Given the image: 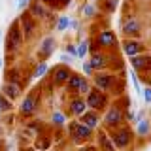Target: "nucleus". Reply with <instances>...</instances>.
Here are the masks:
<instances>
[{"label":"nucleus","instance_id":"obj_1","mask_svg":"<svg viewBox=\"0 0 151 151\" xmlns=\"http://www.w3.org/2000/svg\"><path fill=\"white\" fill-rule=\"evenodd\" d=\"M23 44V32L19 28V21L12 23L9 27V32H8V40H6V47L8 51H17Z\"/></svg>","mask_w":151,"mask_h":151},{"label":"nucleus","instance_id":"obj_2","mask_svg":"<svg viewBox=\"0 0 151 151\" xmlns=\"http://www.w3.org/2000/svg\"><path fill=\"white\" fill-rule=\"evenodd\" d=\"M110 138H111L113 145H115L117 149H125L127 145L130 144V130L127 129V127H121V129H117L115 132H111Z\"/></svg>","mask_w":151,"mask_h":151},{"label":"nucleus","instance_id":"obj_3","mask_svg":"<svg viewBox=\"0 0 151 151\" xmlns=\"http://www.w3.org/2000/svg\"><path fill=\"white\" fill-rule=\"evenodd\" d=\"M70 132H72V138H74V142H81V140H85V138H89L91 136V127H87L85 123H81V121H74L72 125H70Z\"/></svg>","mask_w":151,"mask_h":151},{"label":"nucleus","instance_id":"obj_4","mask_svg":"<svg viewBox=\"0 0 151 151\" xmlns=\"http://www.w3.org/2000/svg\"><path fill=\"white\" fill-rule=\"evenodd\" d=\"M106 102V94L100 93V89H94L87 94V108H93V110H100Z\"/></svg>","mask_w":151,"mask_h":151},{"label":"nucleus","instance_id":"obj_5","mask_svg":"<svg viewBox=\"0 0 151 151\" xmlns=\"http://www.w3.org/2000/svg\"><path fill=\"white\" fill-rule=\"evenodd\" d=\"M123 121V111L119 110V108H111L110 111L104 115V123H106L110 129H115V127H119Z\"/></svg>","mask_w":151,"mask_h":151},{"label":"nucleus","instance_id":"obj_6","mask_svg":"<svg viewBox=\"0 0 151 151\" xmlns=\"http://www.w3.org/2000/svg\"><path fill=\"white\" fill-rule=\"evenodd\" d=\"M113 83H115V78L110 76V74H96V76H94V87L100 89V91H108V89H111Z\"/></svg>","mask_w":151,"mask_h":151},{"label":"nucleus","instance_id":"obj_7","mask_svg":"<svg viewBox=\"0 0 151 151\" xmlns=\"http://www.w3.org/2000/svg\"><path fill=\"white\" fill-rule=\"evenodd\" d=\"M21 27H23V38H30L36 30V25H34V17L30 13H23L21 15Z\"/></svg>","mask_w":151,"mask_h":151},{"label":"nucleus","instance_id":"obj_8","mask_svg":"<svg viewBox=\"0 0 151 151\" xmlns=\"http://www.w3.org/2000/svg\"><path fill=\"white\" fill-rule=\"evenodd\" d=\"M36 106H38V100H36V94L32 93L21 102V113L23 115H30V113L36 111Z\"/></svg>","mask_w":151,"mask_h":151},{"label":"nucleus","instance_id":"obj_9","mask_svg":"<svg viewBox=\"0 0 151 151\" xmlns=\"http://www.w3.org/2000/svg\"><path fill=\"white\" fill-rule=\"evenodd\" d=\"M2 94L8 98V100H15V98L21 94V85H17V83H6V85H2Z\"/></svg>","mask_w":151,"mask_h":151},{"label":"nucleus","instance_id":"obj_10","mask_svg":"<svg viewBox=\"0 0 151 151\" xmlns=\"http://www.w3.org/2000/svg\"><path fill=\"white\" fill-rule=\"evenodd\" d=\"M53 49H55V38L47 36L45 40L40 44V55H42V59L51 57V55H53Z\"/></svg>","mask_w":151,"mask_h":151},{"label":"nucleus","instance_id":"obj_11","mask_svg":"<svg viewBox=\"0 0 151 151\" xmlns=\"http://www.w3.org/2000/svg\"><path fill=\"white\" fill-rule=\"evenodd\" d=\"M142 49H144V45H142L140 42H136V40H129L125 45H123V51H125L127 57H136V55H140Z\"/></svg>","mask_w":151,"mask_h":151},{"label":"nucleus","instance_id":"obj_12","mask_svg":"<svg viewBox=\"0 0 151 151\" xmlns=\"http://www.w3.org/2000/svg\"><path fill=\"white\" fill-rule=\"evenodd\" d=\"M70 68H66V66H57L55 68V76H53V83L60 85V83H66L70 78Z\"/></svg>","mask_w":151,"mask_h":151},{"label":"nucleus","instance_id":"obj_13","mask_svg":"<svg viewBox=\"0 0 151 151\" xmlns=\"http://www.w3.org/2000/svg\"><path fill=\"white\" fill-rule=\"evenodd\" d=\"M98 44H100L102 47L115 45V34H113L111 30H102L100 34H98Z\"/></svg>","mask_w":151,"mask_h":151},{"label":"nucleus","instance_id":"obj_14","mask_svg":"<svg viewBox=\"0 0 151 151\" xmlns=\"http://www.w3.org/2000/svg\"><path fill=\"white\" fill-rule=\"evenodd\" d=\"M79 121L85 123L87 127H91V129H94L96 123H98V113H94V111H83L81 115H79Z\"/></svg>","mask_w":151,"mask_h":151},{"label":"nucleus","instance_id":"obj_15","mask_svg":"<svg viewBox=\"0 0 151 151\" xmlns=\"http://www.w3.org/2000/svg\"><path fill=\"white\" fill-rule=\"evenodd\" d=\"M130 63L134 66V70H144L145 72V68H147V64H149V57L136 55V57H130Z\"/></svg>","mask_w":151,"mask_h":151},{"label":"nucleus","instance_id":"obj_16","mask_svg":"<svg viewBox=\"0 0 151 151\" xmlns=\"http://www.w3.org/2000/svg\"><path fill=\"white\" fill-rule=\"evenodd\" d=\"M70 110H72L74 115H81V113L87 110V100H83V98H74V100L70 102Z\"/></svg>","mask_w":151,"mask_h":151},{"label":"nucleus","instance_id":"obj_17","mask_svg":"<svg viewBox=\"0 0 151 151\" xmlns=\"http://www.w3.org/2000/svg\"><path fill=\"white\" fill-rule=\"evenodd\" d=\"M123 32H125L127 36H138L140 32V25L136 19H130V21H127L125 25H123Z\"/></svg>","mask_w":151,"mask_h":151},{"label":"nucleus","instance_id":"obj_18","mask_svg":"<svg viewBox=\"0 0 151 151\" xmlns=\"http://www.w3.org/2000/svg\"><path fill=\"white\" fill-rule=\"evenodd\" d=\"M91 66H93V70H104L106 68V55H102V53H96V55H93L91 57Z\"/></svg>","mask_w":151,"mask_h":151},{"label":"nucleus","instance_id":"obj_19","mask_svg":"<svg viewBox=\"0 0 151 151\" xmlns=\"http://www.w3.org/2000/svg\"><path fill=\"white\" fill-rule=\"evenodd\" d=\"M87 81V79L83 78V76H79V74H70V78H68V81H66V85H68L70 89H78L79 91V87Z\"/></svg>","mask_w":151,"mask_h":151},{"label":"nucleus","instance_id":"obj_20","mask_svg":"<svg viewBox=\"0 0 151 151\" xmlns=\"http://www.w3.org/2000/svg\"><path fill=\"white\" fill-rule=\"evenodd\" d=\"M98 142H100V147L104 151H115V145H113L111 138L106 134V132H100V134H98Z\"/></svg>","mask_w":151,"mask_h":151},{"label":"nucleus","instance_id":"obj_21","mask_svg":"<svg viewBox=\"0 0 151 151\" xmlns=\"http://www.w3.org/2000/svg\"><path fill=\"white\" fill-rule=\"evenodd\" d=\"M30 15H32V17H45V15H47L44 4H42L40 0H34V2H32V6H30Z\"/></svg>","mask_w":151,"mask_h":151},{"label":"nucleus","instance_id":"obj_22","mask_svg":"<svg viewBox=\"0 0 151 151\" xmlns=\"http://www.w3.org/2000/svg\"><path fill=\"white\" fill-rule=\"evenodd\" d=\"M149 130H151L149 119H145V117H144L142 121H138V127H136V134H138V136H147Z\"/></svg>","mask_w":151,"mask_h":151},{"label":"nucleus","instance_id":"obj_23","mask_svg":"<svg viewBox=\"0 0 151 151\" xmlns=\"http://www.w3.org/2000/svg\"><path fill=\"white\" fill-rule=\"evenodd\" d=\"M47 68H49V66H47V63H45V60H42V63H40V64H38L36 68H34V74H32V78H34V79L44 78L45 72H47Z\"/></svg>","mask_w":151,"mask_h":151},{"label":"nucleus","instance_id":"obj_24","mask_svg":"<svg viewBox=\"0 0 151 151\" xmlns=\"http://www.w3.org/2000/svg\"><path fill=\"white\" fill-rule=\"evenodd\" d=\"M89 53V40H81L78 45V53H76V57L78 59H85V55Z\"/></svg>","mask_w":151,"mask_h":151},{"label":"nucleus","instance_id":"obj_25","mask_svg":"<svg viewBox=\"0 0 151 151\" xmlns=\"http://www.w3.org/2000/svg\"><path fill=\"white\" fill-rule=\"evenodd\" d=\"M81 13H83V17H94L96 15V6L94 4H85L81 8Z\"/></svg>","mask_w":151,"mask_h":151},{"label":"nucleus","instance_id":"obj_26","mask_svg":"<svg viewBox=\"0 0 151 151\" xmlns=\"http://www.w3.org/2000/svg\"><path fill=\"white\" fill-rule=\"evenodd\" d=\"M68 25H70V17L60 15L59 21H57V30H59V32H64L66 28H68Z\"/></svg>","mask_w":151,"mask_h":151},{"label":"nucleus","instance_id":"obj_27","mask_svg":"<svg viewBox=\"0 0 151 151\" xmlns=\"http://www.w3.org/2000/svg\"><path fill=\"white\" fill-rule=\"evenodd\" d=\"M51 121H53L55 125H64V123H66V115L63 111H55L53 117H51Z\"/></svg>","mask_w":151,"mask_h":151},{"label":"nucleus","instance_id":"obj_28","mask_svg":"<svg viewBox=\"0 0 151 151\" xmlns=\"http://www.w3.org/2000/svg\"><path fill=\"white\" fill-rule=\"evenodd\" d=\"M12 110V100H8L4 94H0V111H9Z\"/></svg>","mask_w":151,"mask_h":151},{"label":"nucleus","instance_id":"obj_29","mask_svg":"<svg viewBox=\"0 0 151 151\" xmlns=\"http://www.w3.org/2000/svg\"><path fill=\"white\" fill-rule=\"evenodd\" d=\"M130 79H132V87H134V91L138 94H142V87H140V81H138V78H136L134 70H130Z\"/></svg>","mask_w":151,"mask_h":151},{"label":"nucleus","instance_id":"obj_30","mask_svg":"<svg viewBox=\"0 0 151 151\" xmlns=\"http://www.w3.org/2000/svg\"><path fill=\"white\" fill-rule=\"evenodd\" d=\"M117 4H119V0H106V6H104V9H106V12H110V13H113L117 9Z\"/></svg>","mask_w":151,"mask_h":151},{"label":"nucleus","instance_id":"obj_31","mask_svg":"<svg viewBox=\"0 0 151 151\" xmlns=\"http://www.w3.org/2000/svg\"><path fill=\"white\" fill-rule=\"evenodd\" d=\"M142 98H144L145 104H151V87L142 89Z\"/></svg>","mask_w":151,"mask_h":151},{"label":"nucleus","instance_id":"obj_32","mask_svg":"<svg viewBox=\"0 0 151 151\" xmlns=\"http://www.w3.org/2000/svg\"><path fill=\"white\" fill-rule=\"evenodd\" d=\"M81 70H83V74H85V76H91V74H93V66H91V63H89V60H85Z\"/></svg>","mask_w":151,"mask_h":151},{"label":"nucleus","instance_id":"obj_33","mask_svg":"<svg viewBox=\"0 0 151 151\" xmlns=\"http://www.w3.org/2000/svg\"><path fill=\"white\" fill-rule=\"evenodd\" d=\"M60 60H63V63H68L70 66H72V63H74V57H72V55H68V53H63V55H60Z\"/></svg>","mask_w":151,"mask_h":151},{"label":"nucleus","instance_id":"obj_34","mask_svg":"<svg viewBox=\"0 0 151 151\" xmlns=\"http://www.w3.org/2000/svg\"><path fill=\"white\" fill-rule=\"evenodd\" d=\"M66 53L72 55V57H76V53H78V47H76L74 44H68V45H66Z\"/></svg>","mask_w":151,"mask_h":151},{"label":"nucleus","instance_id":"obj_35","mask_svg":"<svg viewBox=\"0 0 151 151\" xmlns=\"http://www.w3.org/2000/svg\"><path fill=\"white\" fill-rule=\"evenodd\" d=\"M79 93H81V94H89V93H91V87H89V83H87V81H85L81 87H79Z\"/></svg>","mask_w":151,"mask_h":151},{"label":"nucleus","instance_id":"obj_36","mask_svg":"<svg viewBox=\"0 0 151 151\" xmlns=\"http://www.w3.org/2000/svg\"><path fill=\"white\" fill-rule=\"evenodd\" d=\"M36 147L38 149H47V147H49V142H47V140H44V142L38 140V145H36Z\"/></svg>","mask_w":151,"mask_h":151},{"label":"nucleus","instance_id":"obj_37","mask_svg":"<svg viewBox=\"0 0 151 151\" xmlns=\"http://www.w3.org/2000/svg\"><path fill=\"white\" fill-rule=\"evenodd\" d=\"M70 28H74V30H79V23L76 21V19H70V25H68Z\"/></svg>","mask_w":151,"mask_h":151},{"label":"nucleus","instance_id":"obj_38","mask_svg":"<svg viewBox=\"0 0 151 151\" xmlns=\"http://www.w3.org/2000/svg\"><path fill=\"white\" fill-rule=\"evenodd\" d=\"M70 2V0H60V4H63V6H64V4H68Z\"/></svg>","mask_w":151,"mask_h":151},{"label":"nucleus","instance_id":"obj_39","mask_svg":"<svg viewBox=\"0 0 151 151\" xmlns=\"http://www.w3.org/2000/svg\"><path fill=\"white\" fill-rule=\"evenodd\" d=\"M0 149H2V140H0Z\"/></svg>","mask_w":151,"mask_h":151},{"label":"nucleus","instance_id":"obj_40","mask_svg":"<svg viewBox=\"0 0 151 151\" xmlns=\"http://www.w3.org/2000/svg\"><path fill=\"white\" fill-rule=\"evenodd\" d=\"M0 68H2V60H0Z\"/></svg>","mask_w":151,"mask_h":151}]
</instances>
